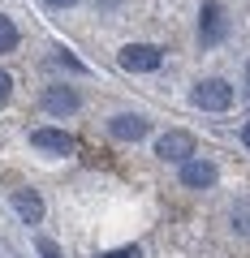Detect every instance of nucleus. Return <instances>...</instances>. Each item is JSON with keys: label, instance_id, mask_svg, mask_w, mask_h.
Wrapping results in <instances>:
<instances>
[{"label": "nucleus", "instance_id": "obj_1", "mask_svg": "<svg viewBox=\"0 0 250 258\" xmlns=\"http://www.w3.org/2000/svg\"><path fill=\"white\" fill-rule=\"evenodd\" d=\"M190 103L203 108V112L233 108V82H224V78H203V82H194V91H190Z\"/></svg>", "mask_w": 250, "mask_h": 258}, {"label": "nucleus", "instance_id": "obj_2", "mask_svg": "<svg viewBox=\"0 0 250 258\" xmlns=\"http://www.w3.org/2000/svg\"><path fill=\"white\" fill-rule=\"evenodd\" d=\"M160 60H164V47L156 43H125L117 52V64L130 74H151V69H160Z\"/></svg>", "mask_w": 250, "mask_h": 258}, {"label": "nucleus", "instance_id": "obj_3", "mask_svg": "<svg viewBox=\"0 0 250 258\" xmlns=\"http://www.w3.org/2000/svg\"><path fill=\"white\" fill-rule=\"evenodd\" d=\"M194 151H198V142H194V134H185V129H168V134L156 138V155L164 159V164H185Z\"/></svg>", "mask_w": 250, "mask_h": 258}, {"label": "nucleus", "instance_id": "obj_4", "mask_svg": "<svg viewBox=\"0 0 250 258\" xmlns=\"http://www.w3.org/2000/svg\"><path fill=\"white\" fill-rule=\"evenodd\" d=\"M224 35H229V18H224V9L216 0H207L203 13H198V43L216 47V43H224Z\"/></svg>", "mask_w": 250, "mask_h": 258}, {"label": "nucleus", "instance_id": "obj_5", "mask_svg": "<svg viewBox=\"0 0 250 258\" xmlns=\"http://www.w3.org/2000/svg\"><path fill=\"white\" fill-rule=\"evenodd\" d=\"M216 181H220V168H216L212 159L190 155V159L181 164V185H185V189H212Z\"/></svg>", "mask_w": 250, "mask_h": 258}, {"label": "nucleus", "instance_id": "obj_6", "mask_svg": "<svg viewBox=\"0 0 250 258\" xmlns=\"http://www.w3.org/2000/svg\"><path fill=\"white\" fill-rule=\"evenodd\" d=\"M147 129H151L147 116H138V112H117V116L108 120V134L117 142H142V138H147Z\"/></svg>", "mask_w": 250, "mask_h": 258}, {"label": "nucleus", "instance_id": "obj_7", "mask_svg": "<svg viewBox=\"0 0 250 258\" xmlns=\"http://www.w3.org/2000/svg\"><path fill=\"white\" fill-rule=\"evenodd\" d=\"M78 108H82V99H78L74 86H47L43 91V112H52V116H69Z\"/></svg>", "mask_w": 250, "mask_h": 258}, {"label": "nucleus", "instance_id": "obj_8", "mask_svg": "<svg viewBox=\"0 0 250 258\" xmlns=\"http://www.w3.org/2000/svg\"><path fill=\"white\" fill-rule=\"evenodd\" d=\"M30 147L47 151V155H74V138H69L65 129H35L30 134Z\"/></svg>", "mask_w": 250, "mask_h": 258}, {"label": "nucleus", "instance_id": "obj_9", "mask_svg": "<svg viewBox=\"0 0 250 258\" xmlns=\"http://www.w3.org/2000/svg\"><path fill=\"white\" fill-rule=\"evenodd\" d=\"M9 203H13V211H18L26 224H39V220H43V198H39L35 189H13Z\"/></svg>", "mask_w": 250, "mask_h": 258}, {"label": "nucleus", "instance_id": "obj_10", "mask_svg": "<svg viewBox=\"0 0 250 258\" xmlns=\"http://www.w3.org/2000/svg\"><path fill=\"white\" fill-rule=\"evenodd\" d=\"M18 39H22L18 22H13L9 13H0V56H5V52H13V47H18Z\"/></svg>", "mask_w": 250, "mask_h": 258}, {"label": "nucleus", "instance_id": "obj_11", "mask_svg": "<svg viewBox=\"0 0 250 258\" xmlns=\"http://www.w3.org/2000/svg\"><path fill=\"white\" fill-rule=\"evenodd\" d=\"M229 220H233V228H237V232H250V198H241V203H233Z\"/></svg>", "mask_w": 250, "mask_h": 258}, {"label": "nucleus", "instance_id": "obj_12", "mask_svg": "<svg viewBox=\"0 0 250 258\" xmlns=\"http://www.w3.org/2000/svg\"><path fill=\"white\" fill-rule=\"evenodd\" d=\"M52 60H56V64H69V69H78V74H86V64L78 60L69 47H52Z\"/></svg>", "mask_w": 250, "mask_h": 258}, {"label": "nucleus", "instance_id": "obj_13", "mask_svg": "<svg viewBox=\"0 0 250 258\" xmlns=\"http://www.w3.org/2000/svg\"><path fill=\"white\" fill-rule=\"evenodd\" d=\"M35 249H39V258H65V254H61V245H56V241H47V237H39Z\"/></svg>", "mask_w": 250, "mask_h": 258}, {"label": "nucleus", "instance_id": "obj_14", "mask_svg": "<svg viewBox=\"0 0 250 258\" xmlns=\"http://www.w3.org/2000/svg\"><path fill=\"white\" fill-rule=\"evenodd\" d=\"M104 258H142V249L138 245H121V249H108Z\"/></svg>", "mask_w": 250, "mask_h": 258}, {"label": "nucleus", "instance_id": "obj_15", "mask_svg": "<svg viewBox=\"0 0 250 258\" xmlns=\"http://www.w3.org/2000/svg\"><path fill=\"white\" fill-rule=\"evenodd\" d=\"M9 91H13V78H9V74H5V69H0V103L9 99Z\"/></svg>", "mask_w": 250, "mask_h": 258}, {"label": "nucleus", "instance_id": "obj_16", "mask_svg": "<svg viewBox=\"0 0 250 258\" xmlns=\"http://www.w3.org/2000/svg\"><path fill=\"white\" fill-rule=\"evenodd\" d=\"M43 5H52V9H74L78 0H43Z\"/></svg>", "mask_w": 250, "mask_h": 258}, {"label": "nucleus", "instance_id": "obj_17", "mask_svg": "<svg viewBox=\"0 0 250 258\" xmlns=\"http://www.w3.org/2000/svg\"><path fill=\"white\" fill-rule=\"evenodd\" d=\"M99 5H104V9H117V5H121V0H99Z\"/></svg>", "mask_w": 250, "mask_h": 258}, {"label": "nucleus", "instance_id": "obj_18", "mask_svg": "<svg viewBox=\"0 0 250 258\" xmlns=\"http://www.w3.org/2000/svg\"><path fill=\"white\" fill-rule=\"evenodd\" d=\"M241 142H246V147H250V125H246V129H241Z\"/></svg>", "mask_w": 250, "mask_h": 258}]
</instances>
